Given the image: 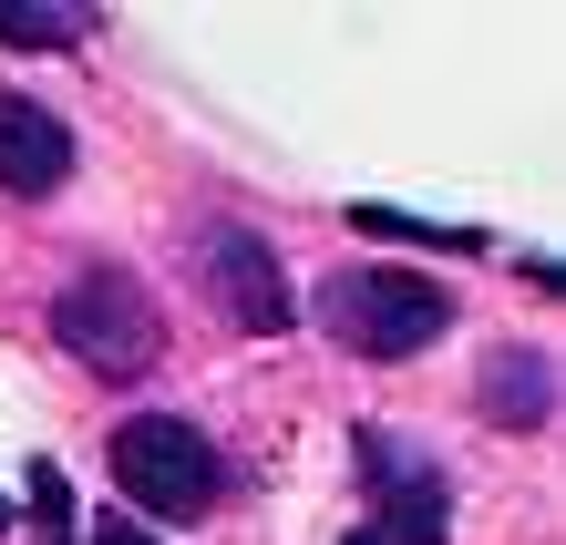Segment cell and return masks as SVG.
Listing matches in <instances>:
<instances>
[{
    "label": "cell",
    "mask_w": 566,
    "mask_h": 545,
    "mask_svg": "<svg viewBox=\"0 0 566 545\" xmlns=\"http://www.w3.org/2000/svg\"><path fill=\"white\" fill-rule=\"evenodd\" d=\"M207 298L227 310V329H248V339H279L298 319L289 268L269 258V237H248V227H217L207 237Z\"/></svg>",
    "instance_id": "cell-4"
},
{
    "label": "cell",
    "mask_w": 566,
    "mask_h": 545,
    "mask_svg": "<svg viewBox=\"0 0 566 545\" xmlns=\"http://www.w3.org/2000/svg\"><path fill=\"white\" fill-rule=\"evenodd\" d=\"M360 463L381 473V525H371V545H443V473H422L402 442H360Z\"/></svg>",
    "instance_id": "cell-5"
},
{
    "label": "cell",
    "mask_w": 566,
    "mask_h": 545,
    "mask_svg": "<svg viewBox=\"0 0 566 545\" xmlns=\"http://www.w3.org/2000/svg\"><path fill=\"white\" fill-rule=\"evenodd\" d=\"M93 11H52V0H0V42L11 52H62V42H83Z\"/></svg>",
    "instance_id": "cell-8"
},
{
    "label": "cell",
    "mask_w": 566,
    "mask_h": 545,
    "mask_svg": "<svg viewBox=\"0 0 566 545\" xmlns=\"http://www.w3.org/2000/svg\"><path fill=\"white\" fill-rule=\"evenodd\" d=\"M52 339L93 381H135V370L165 360V310H155V289L135 268H83V279L52 298Z\"/></svg>",
    "instance_id": "cell-1"
},
{
    "label": "cell",
    "mask_w": 566,
    "mask_h": 545,
    "mask_svg": "<svg viewBox=\"0 0 566 545\" xmlns=\"http://www.w3.org/2000/svg\"><path fill=\"white\" fill-rule=\"evenodd\" d=\"M484 401H494V422H505V432H536L556 412V370L536 350H505V360H494V381H484Z\"/></svg>",
    "instance_id": "cell-7"
},
{
    "label": "cell",
    "mask_w": 566,
    "mask_h": 545,
    "mask_svg": "<svg viewBox=\"0 0 566 545\" xmlns=\"http://www.w3.org/2000/svg\"><path fill=\"white\" fill-rule=\"evenodd\" d=\"M319 319L360 360H412V350H432V339L453 329V298L432 279H412V268H340V279L319 289Z\"/></svg>",
    "instance_id": "cell-2"
},
{
    "label": "cell",
    "mask_w": 566,
    "mask_h": 545,
    "mask_svg": "<svg viewBox=\"0 0 566 545\" xmlns=\"http://www.w3.org/2000/svg\"><path fill=\"white\" fill-rule=\"evenodd\" d=\"M114 484H124V504H145L155 525H186V515H207V504H217L227 463H217V442L196 432V422L145 412V422L114 432ZM145 515H135V525H145Z\"/></svg>",
    "instance_id": "cell-3"
},
{
    "label": "cell",
    "mask_w": 566,
    "mask_h": 545,
    "mask_svg": "<svg viewBox=\"0 0 566 545\" xmlns=\"http://www.w3.org/2000/svg\"><path fill=\"white\" fill-rule=\"evenodd\" d=\"M350 545H371V535H350Z\"/></svg>",
    "instance_id": "cell-10"
},
{
    "label": "cell",
    "mask_w": 566,
    "mask_h": 545,
    "mask_svg": "<svg viewBox=\"0 0 566 545\" xmlns=\"http://www.w3.org/2000/svg\"><path fill=\"white\" fill-rule=\"evenodd\" d=\"M73 176V134H62L52 104H31V93H0V186L11 196H52Z\"/></svg>",
    "instance_id": "cell-6"
},
{
    "label": "cell",
    "mask_w": 566,
    "mask_h": 545,
    "mask_svg": "<svg viewBox=\"0 0 566 545\" xmlns=\"http://www.w3.org/2000/svg\"><path fill=\"white\" fill-rule=\"evenodd\" d=\"M93 545H155V535H145V525H135V515H114V525H104V535H93Z\"/></svg>",
    "instance_id": "cell-9"
}]
</instances>
